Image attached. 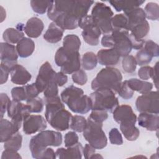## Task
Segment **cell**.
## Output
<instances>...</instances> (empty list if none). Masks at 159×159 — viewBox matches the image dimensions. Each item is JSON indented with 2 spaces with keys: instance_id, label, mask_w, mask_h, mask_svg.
I'll list each match as a JSON object with an SVG mask.
<instances>
[{
  "instance_id": "6da1fadb",
  "label": "cell",
  "mask_w": 159,
  "mask_h": 159,
  "mask_svg": "<svg viewBox=\"0 0 159 159\" xmlns=\"http://www.w3.org/2000/svg\"><path fill=\"white\" fill-rule=\"evenodd\" d=\"M93 1H52L47 10L48 17L65 30L78 27V22L88 15Z\"/></svg>"
},
{
  "instance_id": "7a4b0ae2",
  "label": "cell",
  "mask_w": 159,
  "mask_h": 159,
  "mask_svg": "<svg viewBox=\"0 0 159 159\" xmlns=\"http://www.w3.org/2000/svg\"><path fill=\"white\" fill-rule=\"evenodd\" d=\"M60 97L62 102L75 113L84 114L91 110V98L84 94L81 88L70 85L61 93Z\"/></svg>"
},
{
  "instance_id": "3957f363",
  "label": "cell",
  "mask_w": 159,
  "mask_h": 159,
  "mask_svg": "<svg viewBox=\"0 0 159 159\" xmlns=\"http://www.w3.org/2000/svg\"><path fill=\"white\" fill-rule=\"evenodd\" d=\"M61 143L62 135L60 132L43 130L31 138L29 149L34 158L42 159L43 154L48 147H58Z\"/></svg>"
},
{
  "instance_id": "277c9868",
  "label": "cell",
  "mask_w": 159,
  "mask_h": 159,
  "mask_svg": "<svg viewBox=\"0 0 159 159\" xmlns=\"http://www.w3.org/2000/svg\"><path fill=\"white\" fill-rule=\"evenodd\" d=\"M122 82L121 72L116 68L106 66L101 69L91 82V88L95 91L99 89H107L117 92Z\"/></svg>"
},
{
  "instance_id": "5b68a950",
  "label": "cell",
  "mask_w": 159,
  "mask_h": 159,
  "mask_svg": "<svg viewBox=\"0 0 159 159\" xmlns=\"http://www.w3.org/2000/svg\"><path fill=\"white\" fill-rule=\"evenodd\" d=\"M102 42L104 47L115 48L122 57L129 55L132 49L129 32L125 29L112 30L111 33L103 36Z\"/></svg>"
},
{
  "instance_id": "8992f818",
  "label": "cell",
  "mask_w": 159,
  "mask_h": 159,
  "mask_svg": "<svg viewBox=\"0 0 159 159\" xmlns=\"http://www.w3.org/2000/svg\"><path fill=\"white\" fill-rule=\"evenodd\" d=\"M91 110H103L112 112L119 102L115 93L111 89H99L90 94Z\"/></svg>"
},
{
  "instance_id": "52a82bcc",
  "label": "cell",
  "mask_w": 159,
  "mask_h": 159,
  "mask_svg": "<svg viewBox=\"0 0 159 159\" xmlns=\"http://www.w3.org/2000/svg\"><path fill=\"white\" fill-rule=\"evenodd\" d=\"M55 62L65 74H73L81 67V59L79 52H71L63 47L58 48L55 54Z\"/></svg>"
},
{
  "instance_id": "ba28073f",
  "label": "cell",
  "mask_w": 159,
  "mask_h": 159,
  "mask_svg": "<svg viewBox=\"0 0 159 159\" xmlns=\"http://www.w3.org/2000/svg\"><path fill=\"white\" fill-rule=\"evenodd\" d=\"M102 124L88 118L86 126L83 132L84 139L95 149H102L107 144V139L102 130Z\"/></svg>"
},
{
  "instance_id": "9c48e42d",
  "label": "cell",
  "mask_w": 159,
  "mask_h": 159,
  "mask_svg": "<svg viewBox=\"0 0 159 159\" xmlns=\"http://www.w3.org/2000/svg\"><path fill=\"white\" fill-rule=\"evenodd\" d=\"M91 16L102 34L111 33V19L114 13L111 8L102 2H96L91 11Z\"/></svg>"
},
{
  "instance_id": "30bf717a",
  "label": "cell",
  "mask_w": 159,
  "mask_h": 159,
  "mask_svg": "<svg viewBox=\"0 0 159 159\" xmlns=\"http://www.w3.org/2000/svg\"><path fill=\"white\" fill-rule=\"evenodd\" d=\"M78 27L83 29L81 35L88 44L91 46L98 45L102 32L91 15H86L80 19L78 22Z\"/></svg>"
},
{
  "instance_id": "8fae6325",
  "label": "cell",
  "mask_w": 159,
  "mask_h": 159,
  "mask_svg": "<svg viewBox=\"0 0 159 159\" xmlns=\"http://www.w3.org/2000/svg\"><path fill=\"white\" fill-rule=\"evenodd\" d=\"M158 91H150L139 96L135 101V107L139 112L159 113Z\"/></svg>"
},
{
  "instance_id": "7c38bea8",
  "label": "cell",
  "mask_w": 159,
  "mask_h": 159,
  "mask_svg": "<svg viewBox=\"0 0 159 159\" xmlns=\"http://www.w3.org/2000/svg\"><path fill=\"white\" fill-rule=\"evenodd\" d=\"M7 112L8 117L11 119V121L18 130L21 127L25 117L30 114L27 104L14 100L10 101Z\"/></svg>"
},
{
  "instance_id": "4fadbf2b",
  "label": "cell",
  "mask_w": 159,
  "mask_h": 159,
  "mask_svg": "<svg viewBox=\"0 0 159 159\" xmlns=\"http://www.w3.org/2000/svg\"><path fill=\"white\" fill-rule=\"evenodd\" d=\"M47 120L41 115H28L22 123L23 132L27 134H33L46 129Z\"/></svg>"
},
{
  "instance_id": "5bb4252c",
  "label": "cell",
  "mask_w": 159,
  "mask_h": 159,
  "mask_svg": "<svg viewBox=\"0 0 159 159\" xmlns=\"http://www.w3.org/2000/svg\"><path fill=\"white\" fill-rule=\"evenodd\" d=\"M71 117V114L63 108L53 113L47 121L53 129L58 131H65L70 128Z\"/></svg>"
},
{
  "instance_id": "9a60e30c",
  "label": "cell",
  "mask_w": 159,
  "mask_h": 159,
  "mask_svg": "<svg viewBox=\"0 0 159 159\" xmlns=\"http://www.w3.org/2000/svg\"><path fill=\"white\" fill-rule=\"evenodd\" d=\"M56 73L48 61L41 65L35 82L40 93L43 92L48 84L53 81Z\"/></svg>"
},
{
  "instance_id": "2e32d148",
  "label": "cell",
  "mask_w": 159,
  "mask_h": 159,
  "mask_svg": "<svg viewBox=\"0 0 159 159\" xmlns=\"http://www.w3.org/2000/svg\"><path fill=\"white\" fill-rule=\"evenodd\" d=\"M0 48L1 63L11 69L17 64L18 59L19 55L16 47L14 45L7 42H1Z\"/></svg>"
},
{
  "instance_id": "e0dca14e",
  "label": "cell",
  "mask_w": 159,
  "mask_h": 159,
  "mask_svg": "<svg viewBox=\"0 0 159 159\" xmlns=\"http://www.w3.org/2000/svg\"><path fill=\"white\" fill-rule=\"evenodd\" d=\"M112 114L114 120L119 124L122 123H133L135 124L137 122V116L129 105L117 106L112 112Z\"/></svg>"
},
{
  "instance_id": "ac0fdd59",
  "label": "cell",
  "mask_w": 159,
  "mask_h": 159,
  "mask_svg": "<svg viewBox=\"0 0 159 159\" xmlns=\"http://www.w3.org/2000/svg\"><path fill=\"white\" fill-rule=\"evenodd\" d=\"M98 62L103 66H112L118 63L120 55L114 48L101 49L96 55Z\"/></svg>"
},
{
  "instance_id": "d6986e66",
  "label": "cell",
  "mask_w": 159,
  "mask_h": 159,
  "mask_svg": "<svg viewBox=\"0 0 159 159\" xmlns=\"http://www.w3.org/2000/svg\"><path fill=\"white\" fill-rule=\"evenodd\" d=\"M10 75L11 82L19 85L27 84L32 78L31 74L26 68L19 64H16L11 69Z\"/></svg>"
},
{
  "instance_id": "ffe728a7",
  "label": "cell",
  "mask_w": 159,
  "mask_h": 159,
  "mask_svg": "<svg viewBox=\"0 0 159 159\" xmlns=\"http://www.w3.org/2000/svg\"><path fill=\"white\" fill-rule=\"evenodd\" d=\"M138 124L149 131H157L159 127L158 114L140 112L137 119Z\"/></svg>"
},
{
  "instance_id": "44dd1931",
  "label": "cell",
  "mask_w": 159,
  "mask_h": 159,
  "mask_svg": "<svg viewBox=\"0 0 159 159\" xmlns=\"http://www.w3.org/2000/svg\"><path fill=\"white\" fill-rule=\"evenodd\" d=\"M44 28V24L42 20L37 17L30 18L24 27V30L25 34L30 38L39 37Z\"/></svg>"
},
{
  "instance_id": "7402d4cb",
  "label": "cell",
  "mask_w": 159,
  "mask_h": 159,
  "mask_svg": "<svg viewBox=\"0 0 159 159\" xmlns=\"http://www.w3.org/2000/svg\"><path fill=\"white\" fill-rule=\"evenodd\" d=\"M83 147L80 142L76 145L65 148L63 147L59 148L56 150V154L58 158H78L81 159L83 157Z\"/></svg>"
},
{
  "instance_id": "603a6c76",
  "label": "cell",
  "mask_w": 159,
  "mask_h": 159,
  "mask_svg": "<svg viewBox=\"0 0 159 159\" xmlns=\"http://www.w3.org/2000/svg\"><path fill=\"white\" fill-rule=\"evenodd\" d=\"M124 12L127 19L128 24L127 30L129 32H130L134 26L145 20L146 19L144 10L141 7L133 8Z\"/></svg>"
},
{
  "instance_id": "cb8c5ba5",
  "label": "cell",
  "mask_w": 159,
  "mask_h": 159,
  "mask_svg": "<svg viewBox=\"0 0 159 159\" xmlns=\"http://www.w3.org/2000/svg\"><path fill=\"white\" fill-rule=\"evenodd\" d=\"M64 31L65 30L58 25L55 22H52L43 35V39L51 43H57L61 40Z\"/></svg>"
},
{
  "instance_id": "d4e9b609",
  "label": "cell",
  "mask_w": 159,
  "mask_h": 159,
  "mask_svg": "<svg viewBox=\"0 0 159 159\" xmlns=\"http://www.w3.org/2000/svg\"><path fill=\"white\" fill-rule=\"evenodd\" d=\"M16 47L20 57L27 58L33 53L35 50V43L30 38L24 37L17 43Z\"/></svg>"
},
{
  "instance_id": "484cf974",
  "label": "cell",
  "mask_w": 159,
  "mask_h": 159,
  "mask_svg": "<svg viewBox=\"0 0 159 159\" xmlns=\"http://www.w3.org/2000/svg\"><path fill=\"white\" fill-rule=\"evenodd\" d=\"M19 132L11 121L6 119H1L0 121V134L1 142L4 143L14 134Z\"/></svg>"
},
{
  "instance_id": "4316f807",
  "label": "cell",
  "mask_w": 159,
  "mask_h": 159,
  "mask_svg": "<svg viewBox=\"0 0 159 159\" xmlns=\"http://www.w3.org/2000/svg\"><path fill=\"white\" fill-rule=\"evenodd\" d=\"M129 86L134 91L140 94H145L153 88V84L150 82L141 80L137 78H130L127 80Z\"/></svg>"
},
{
  "instance_id": "83f0119b",
  "label": "cell",
  "mask_w": 159,
  "mask_h": 159,
  "mask_svg": "<svg viewBox=\"0 0 159 159\" xmlns=\"http://www.w3.org/2000/svg\"><path fill=\"white\" fill-rule=\"evenodd\" d=\"M109 2L117 12L123 11L125 12L135 7H139L145 1L135 0V1H110Z\"/></svg>"
},
{
  "instance_id": "f1b7e54d",
  "label": "cell",
  "mask_w": 159,
  "mask_h": 159,
  "mask_svg": "<svg viewBox=\"0 0 159 159\" xmlns=\"http://www.w3.org/2000/svg\"><path fill=\"white\" fill-rule=\"evenodd\" d=\"M24 37V34L22 31L21 28L18 29L12 27L7 28L2 34V38L5 40V42L12 45L17 43Z\"/></svg>"
},
{
  "instance_id": "f546056e",
  "label": "cell",
  "mask_w": 159,
  "mask_h": 159,
  "mask_svg": "<svg viewBox=\"0 0 159 159\" xmlns=\"http://www.w3.org/2000/svg\"><path fill=\"white\" fill-rule=\"evenodd\" d=\"M120 130L125 138L129 141L136 140L140 135L139 129L133 123L120 124Z\"/></svg>"
},
{
  "instance_id": "4dcf8cb0",
  "label": "cell",
  "mask_w": 159,
  "mask_h": 159,
  "mask_svg": "<svg viewBox=\"0 0 159 159\" xmlns=\"http://www.w3.org/2000/svg\"><path fill=\"white\" fill-rule=\"evenodd\" d=\"M150 30V25L147 20L134 26L130 31V35L135 40H141L147 36Z\"/></svg>"
},
{
  "instance_id": "1f68e13d",
  "label": "cell",
  "mask_w": 159,
  "mask_h": 159,
  "mask_svg": "<svg viewBox=\"0 0 159 159\" xmlns=\"http://www.w3.org/2000/svg\"><path fill=\"white\" fill-rule=\"evenodd\" d=\"M81 46V40L78 35L68 34L66 35L63 41V47L71 52H79Z\"/></svg>"
},
{
  "instance_id": "d6a6232c",
  "label": "cell",
  "mask_w": 159,
  "mask_h": 159,
  "mask_svg": "<svg viewBox=\"0 0 159 159\" xmlns=\"http://www.w3.org/2000/svg\"><path fill=\"white\" fill-rule=\"evenodd\" d=\"M22 136L17 132L4 142V148L5 150L17 152L22 147Z\"/></svg>"
},
{
  "instance_id": "836d02e7",
  "label": "cell",
  "mask_w": 159,
  "mask_h": 159,
  "mask_svg": "<svg viewBox=\"0 0 159 159\" xmlns=\"http://www.w3.org/2000/svg\"><path fill=\"white\" fill-rule=\"evenodd\" d=\"M98 63L96 55L93 52H87L83 55L81 64L85 70H91L94 69Z\"/></svg>"
},
{
  "instance_id": "e575fe53",
  "label": "cell",
  "mask_w": 159,
  "mask_h": 159,
  "mask_svg": "<svg viewBox=\"0 0 159 159\" xmlns=\"http://www.w3.org/2000/svg\"><path fill=\"white\" fill-rule=\"evenodd\" d=\"M87 124V119L84 117L79 115L72 116L70 122V127L76 132H82L84 130Z\"/></svg>"
},
{
  "instance_id": "d590c367",
  "label": "cell",
  "mask_w": 159,
  "mask_h": 159,
  "mask_svg": "<svg viewBox=\"0 0 159 159\" xmlns=\"http://www.w3.org/2000/svg\"><path fill=\"white\" fill-rule=\"evenodd\" d=\"M26 104L29 107L30 113H39L43 109L44 101L42 98L37 96L27 99Z\"/></svg>"
},
{
  "instance_id": "8d00e7d4",
  "label": "cell",
  "mask_w": 159,
  "mask_h": 159,
  "mask_svg": "<svg viewBox=\"0 0 159 159\" xmlns=\"http://www.w3.org/2000/svg\"><path fill=\"white\" fill-rule=\"evenodd\" d=\"M127 19L124 14H116L111 19V25L112 30H127Z\"/></svg>"
},
{
  "instance_id": "74e56055",
  "label": "cell",
  "mask_w": 159,
  "mask_h": 159,
  "mask_svg": "<svg viewBox=\"0 0 159 159\" xmlns=\"http://www.w3.org/2000/svg\"><path fill=\"white\" fill-rule=\"evenodd\" d=\"M146 17L152 20H157L159 19V7L157 3L148 2L144 9Z\"/></svg>"
},
{
  "instance_id": "f35d334b",
  "label": "cell",
  "mask_w": 159,
  "mask_h": 159,
  "mask_svg": "<svg viewBox=\"0 0 159 159\" xmlns=\"http://www.w3.org/2000/svg\"><path fill=\"white\" fill-rule=\"evenodd\" d=\"M137 62L135 57L133 55H128L124 57L122 60V66L124 71L128 73H134L137 68Z\"/></svg>"
},
{
  "instance_id": "ab89813d",
  "label": "cell",
  "mask_w": 159,
  "mask_h": 159,
  "mask_svg": "<svg viewBox=\"0 0 159 159\" xmlns=\"http://www.w3.org/2000/svg\"><path fill=\"white\" fill-rule=\"evenodd\" d=\"M52 1H30V6L32 10L39 14H43L47 11Z\"/></svg>"
},
{
  "instance_id": "60d3db41",
  "label": "cell",
  "mask_w": 159,
  "mask_h": 159,
  "mask_svg": "<svg viewBox=\"0 0 159 159\" xmlns=\"http://www.w3.org/2000/svg\"><path fill=\"white\" fill-rule=\"evenodd\" d=\"M135 58L138 65L145 66L151 62L153 57L143 47H142L137 52Z\"/></svg>"
},
{
  "instance_id": "b9f144b4",
  "label": "cell",
  "mask_w": 159,
  "mask_h": 159,
  "mask_svg": "<svg viewBox=\"0 0 159 159\" xmlns=\"http://www.w3.org/2000/svg\"><path fill=\"white\" fill-rule=\"evenodd\" d=\"M11 96L12 100L22 101L27 99V96L24 86L14 87L11 89Z\"/></svg>"
},
{
  "instance_id": "7bdbcfd3",
  "label": "cell",
  "mask_w": 159,
  "mask_h": 159,
  "mask_svg": "<svg viewBox=\"0 0 159 159\" xmlns=\"http://www.w3.org/2000/svg\"><path fill=\"white\" fill-rule=\"evenodd\" d=\"M117 93L122 98L127 100L132 98L134 91L129 86L127 80H125L122 82Z\"/></svg>"
},
{
  "instance_id": "ee69618b",
  "label": "cell",
  "mask_w": 159,
  "mask_h": 159,
  "mask_svg": "<svg viewBox=\"0 0 159 159\" xmlns=\"http://www.w3.org/2000/svg\"><path fill=\"white\" fill-rule=\"evenodd\" d=\"M91 112L88 118L99 122L102 123L108 117L107 112L103 110H91Z\"/></svg>"
},
{
  "instance_id": "f6af8a7d",
  "label": "cell",
  "mask_w": 159,
  "mask_h": 159,
  "mask_svg": "<svg viewBox=\"0 0 159 159\" xmlns=\"http://www.w3.org/2000/svg\"><path fill=\"white\" fill-rule=\"evenodd\" d=\"M71 78L73 81L79 85L83 86L87 83L88 76L84 70L80 69L72 74Z\"/></svg>"
},
{
  "instance_id": "bcb514c9",
  "label": "cell",
  "mask_w": 159,
  "mask_h": 159,
  "mask_svg": "<svg viewBox=\"0 0 159 159\" xmlns=\"http://www.w3.org/2000/svg\"><path fill=\"white\" fill-rule=\"evenodd\" d=\"M110 142L113 145H120L123 143V139L119 130L117 128H112L109 132Z\"/></svg>"
},
{
  "instance_id": "7dc6e473",
  "label": "cell",
  "mask_w": 159,
  "mask_h": 159,
  "mask_svg": "<svg viewBox=\"0 0 159 159\" xmlns=\"http://www.w3.org/2000/svg\"><path fill=\"white\" fill-rule=\"evenodd\" d=\"M58 86L54 82H50L43 91L44 98H53L58 96Z\"/></svg>"
},
{
  "instance_id": "c3c4849f",
  "label": "cell",
  "mask_w": 159,
  "mask_h": 159,
  "mask_svg": "<svg viewBox=\"0 0 159 159\" xmlns=\"http://www.w3.org/2000/svg\"><path fill=\"white\" fill-rule=\"evenodd\" d=\"M143 47L153 57V58L159 56L158 45L153 40H148L145 42Z\"/></svg>"
},
{
  "instance_id": "681fc988",
  "label": "cell",
  "mask_w": 159,
  "mask_h": 159,
  "mask_svg": "<svg viewBox=\"0 0 159 159\" xmlns=\"http://www.w3.org/2000/svg\"><path fill=\"white\" fill-rule=\"evenodd\" d=\"M64 143L65 147H69L73 146L78 143L79 142V137L76 132L75 131H69L68 132L64 137Z\"/></svg>"
},
{
  "instance_id": "f907efd6",
  "label": "cell",
  "mask_w": 159,
  "mask_h": 159,
  "mask_svg": "<svg viewBox=\"0 0 159 159\" xmlns=\"http://www.w3.org/2000/svg\"><path fill=\"white\" fill-rule=\"evenodd\" d=\"M153 73V67L150 66H143L138 70V76L143 81L149 80L152 78Z\"/></svg>"
},
{
  "instance_id": "816d5d0a",
  "label": "cell",
  "mask_w": 159,
  "mask_h": 159,
  "mask_svg": "<svg viewBox=\"0 0 159 159\" xmlns=\"http://www.w3.org/2000/svg\"><path fill=\"white\" fill-rule=\"evenodd\" d=\"M11 100L6 93H1L0 94V109H1V119L3 118L6 111L7 109L9 104Z\"/></svg>"
},
{
  "instance_id": "f5cc1de1",
  "label": "cell",
  "mask_w": 159,
  "mask_h": 159,
  "mask_svg": "<svg viewBox=\"0 0 159 159\" xmlns=\"http://www.w3.org/2000/svg\"><path fill=\"white\" fill-rule=\"evenodd\" d=\"M27 96V99L30 98H33L38 96L39 94L40 93V91L39 89L37 88L36 84L35 83H33L30 84H27L24 86Z\"/></svg>"
},
{
  "instance_id": "db71d44e",
  "label": "cell",
  "mask_w": 159,
  "mask_h": 159,
  "mask_svg": "<svg viewBox=\"0 0 159 159\" xmlns=\"http://www.w3.org/2000/svg\"><path fill=\"white\" fill-rule=\"evenodd\" d=\"M53 81H54L58 86H63L68 81V76L66 74L61 71L55 73Z\"/></svg>"
},
{
  "instance_id": "11a10c76",
  "label": "cell",
  "mask_w": 159,
  "mask_h": 159,
  "mask_svg": "<svg viewBox=\"0 0 159 159\" xmlns=\"http://www.w3.org/2000/svg\"><path fill=\"white\" fill-rule=\"evenodd\" d=\"M1 159H11V158H22V157L17 151L5 150L2 152L1 155Z\"/></svg>"
},
{
  "instance_id": "9f6ffc18",
  "label": "cell",
  "mask_w": 159,
  "mask_h": 159,
  "mask_svg": "<svg viewBox=\"0 0 159 159\" xmlns=\"http://www.w3.org/2000/svg\"><path fill=\"white\" fill-rule=\"evenodd\" d=\"M11 69L1 63V84L5 83L8 79Z\"/></svg>"
},
{
  "instance_id": "6f0895ef",
  "label": "cell",
  "mask_w": 159,
  "mask_h": 159,
  "mask_svg": "<svg viewBox=\"0 0 159 159\" xmlns=\"http://www.w3.org/2000/svg\"><path fill=\"white\" fill-rule=\"evenodd\" d=\"M95 148L91 146L89 143H86L84 145V147H83V155L86 159L91 158L93 155L95 154Z\"/></svg>"
},
{
  "instance_id": "680465c9",
  "label": "cell",
  "mask_w": 159,
  "mask_h": 159,
  "mask_svg": "<svg viewBox=\"0 0 159 159\" xmlns=\"http://www.w3.org/2000/svg\"><path fill=\"white\" fill-rule=\"evenodd\" d=\"M158 61H157L154 66L153 67V73H152V78L153 80V83L155 86L156 87L157 89H158Z\"/></svg>"
},
{
  "instance_id": "91938a15",
  "label": "cell",
  "mask_w": 159,
  "mask_h": 159,
  "mask_svg": "<svg viewBox=\"0 0 159 159\" xmlns=\"http://www.w3.org/2000/svg\"><path fill=\"white\" fill-rule=\"evenodd\" d=\"M57 157L56 152H54V150L50 147H48L45 152L43 154L42 159L43 158H52V159H55Z\"/></svg>"
},
{
  "instance_id": "94428289",
  "label": "cell",
  "mask_w": 159,
  "mask_h": 159,
  "mask_svg": "<svg viewBox=\"0 0 159 159\" xmlns=\"http://www.w3.org/2000/svg\"><path fill=\"white\" fill-rule=\"evenodd\" d=\"M102 158L103 157H102L101 155H99V153H95V154L93 155V157H91V158Z\"/></svg>"
}]
</instances>
